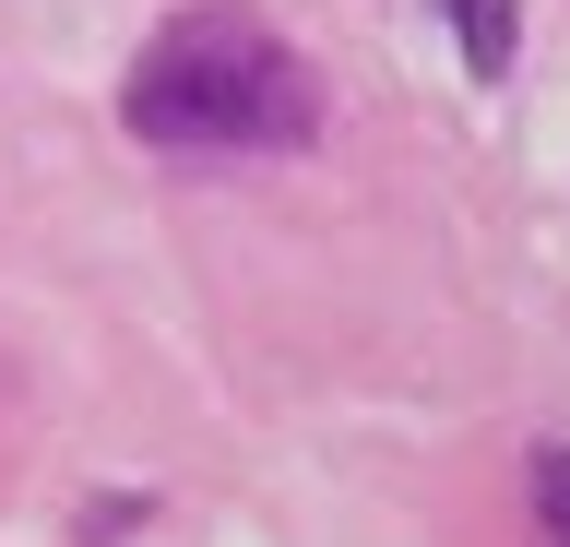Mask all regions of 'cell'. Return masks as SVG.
Here are the masks:
<instances>
[{
	"mask_svg": "<svg viewBox=\"0 0 570 547\" xmlns=\"http://www.w3.org/2000/svg\"><path fill=\"white\" fill-rule=\"evenodd\" d=\"M452 12V48H463V72L499 84L511 72V48H523V0H440Z\"/></svg>",
	"mask_w": 570,
	"mask_h": 547,
	"instance_id": "7a4b0ae2",
	"label": "cell"
},
{
	"mask_svg": "<svg viewBox=\"0 0 570 547\" xmlns=\"http://www.w3.org/2000/svg\"><path fill=\"white\" fill-rule=\"evenodd\" d=\"M534 524L570 547V440H559V452H534Z\"/></svg>",
	"mask_w": 570,
	"mask_h": 547,
	"instance_id": "3957f363",
	"label": "cell"
},
{
	"mask_svg": "<svg viewBox=\"0 0 570 547\" xmlns=\"http://www.w3.org/2000/svg\"><path fill=\"white\" fill-rule=\"evenodd\" d=\"M131 131L142 144H297L309 131V72L238 12H190L142 48Z\"/></svg>",
	"mask_w": 570,
	"mask_h": 547,
	"instance_id": "6da1fadb",
	"label": "cell"
}]
</instances>
